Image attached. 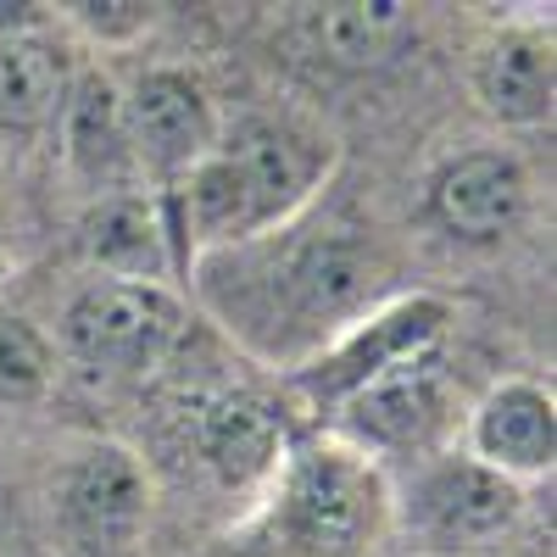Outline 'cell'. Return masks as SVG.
Here are the masks:
<instances>
[{"label":"cell","mask_w":557,"mask_h":557,"mask_svg":"<svg viewBox=\"0 0 557 557\" xmlns=\"http://www.w3.org/2000/svg\"><path fill=\"white\" fill-rule=\"evenodd\" d=\"M312 34L341 67H380L412 34V12L401 0H341V7H318Z\"/></svg>","instance_id":"14"},{"label":"cell","mask_w":557,"mask_h":557,"mask_svg":"<svg viewBox=\"0 0 557 557\" xmlns=\"http://www.w3.org/2000/svg\"><path fill=\"white\" fill-rule=\"evenodd\" d=\"M441 418V380L430 374L424 362H391L385 374L362 380L351 391V424L380 441V446H407L424 441V430Z\"/></svg>","instance_id":"11"},{"label":"cell","mask_w":557,"mask_h":557,"mask_svg":"<svg viewBox=\"0 0 557 557\" xmlns=\"http://www.w3.org/2000/svg\"><path fill=\"white\" fill-rule=\"evenodd\" d=\"M123 123H128L134 162H146L162 178H184L218 146L212 107L201 96V84H190L184 73H146L128 89Z\"/></svg>","instance_id":"3"},{"label":"cell","mask_w":557,"mask_h":557,"mask_svg":"<svg viewBox=\"0 0 557 557\" xmlns=\"http://www.w3.org/2000/svg\"><path fill=\"white\" fill-rule=\"evenodd\" d=\"M474 451L496 474H541L557 451V407L535 385H502L474 418Z\"/></svg>","instance_id":"8"},{"label":"cell","mask_w":557,"mask_h":557,"mask_svg":"<svg viewBox=\"0 0 557 557\" xmlns=\"http://www.w3.org/2000/svg\"><path fill=\"white\" fill-rule=\"evenodd\" d=\"M201 451H207V462L223 480H257L273 462V451H278V430H273V418L257 401L223 396L201 418Z\"/></svg>","instance_id":"15"},{"label":"cell","mask_w":557,"mask_h":557,"mask_svg":"<svg viewBox=\"0 0 557 557\" xmlns=\"http://www.w3.org/2000/svg\"><path fill=\"white\" fill-rule=\"evenodd\" d=\"M218 151L235 162V173L246 178V190H251V201H257L262 228H268L273 218L296 212V207L307 201V190L318 184V151L307 146L301 134L278 128V123H262V117L240 123Z\"/></svg>","instance_id":"6"},{"label":"cell","mask_w":557,"mask_h":557,"mask_svg":"<svg viewBox=\"0 0 557 557\" xmlns=\"http://www.w3.org/2000/svg\"><path fill=\"white\" fill-rule=\"evenodd\" d=\"M184 330V312L162 285H128V278H96L73 296L62 335L96 368H151Z\"/></svg>","instance_id":"2"},{"label":"cell","mask_w":557,"mask_h":557,"mask_svg":"<svg viewBox=\"0 0 557 557\" xmlns=\"http://www.w3.org/2000/svg\"><path fill=\"white\" fill-rule=\"evenodd\" d=\"M446 312L435 307V301H412V307H401L396 318H380V323H368V335L323 374V391H357L362 380H374V374H385L391 362H407L412 357V346L424 341V335H435V323H441Z\"/></svg>","instance_id":"16"},{"label":"cell","mask_w":557,"mask_h":557,"mask_svg":"<svg viewBox=\"0 0 557 557\" xmlns=\"http://www.w3.org/2000/svg\"><path fill=\"white\" fill-rule=\"evenodd\" d=\"M45 385H51V346L23 318H0V396L34 401Z\"/></svg>","instance_id":"17"},{"label":"cell","mask_w":557,"mask_h":557,"mask_svg":"<svg viewBox=\"0 0 557 557\" xmlns=\"http://www.w3.org/2000/svg\"><path fill=\"white\" fill-rule=\"evenodd\" d=\"M519 507H524L519 485L507 474H496V469H485L480 457L441 462V469L418 485V519L430 524V535H441L451 546L507 530L519 519Z\"/></svg>","instance_id":"4"},{"label":"cell","mask_w":557,"mask_h":557,"mask_svg":"<svg viewBox=\"0 0 557 557\" xmlns=\"http://www.w3.org/2000/svg\"><path fill=\"white\" fill-rule=\"evenodd\" d=\"M385 519V485L374 462L357 451L318 446L296 457L285 480V507H278V530H285L290 552L301 557H357L380 535Z\"/></svg>","instance_id":"1"},{"label":"cell","mask_w":557,"mask_h":557,"mask_svg":"<svg viewBox=\"0 0 557 557\" xmlns=\"http://www.w3.org/2000/svg\"><path fill=\"white\" fill-rule=\"evenodd\" d=\"M552 39L535 28H513L480 51L474 96L502 123H541L552 117Z\"/></svg>","instance_id":"9"},{"label":"cell","mask_w":557,"mask_h":557,"mask_svg":"<svg viewBox=\"0 0 557 557\" xmlns=\"http://www.w3.org/2000/svg\"><path fill=\"white\" fill-rule=\"evenodd\" d=\"M67 101V62L39 34H0V123L45 128L62 117Z\"/></svg>","instance_id":"13"},{"label":"cell","mask_w":557,"mask_h":557,"mask_svg":"<svg viewBox=\"0 0 557 557\" xmlns=\"http://www.w3.org/2000/svg\"><path fill=\"white\" fill-rule=\"evenodd\" d=\"M84 257L112 278H128V285H157L168 273L162 218L134 196H107L84 218Z\"/></svg>","instance_id":"12"},{"label":"cell","mask_w":557,"mask_h":557,"mask_svg":"<svg viewBox=\"0 0 557 557\" xmlns=\"http://www.w3.org/2000/svg\"><path fill=\"white\" fill-rule=\"evenodd\" d=\"M0 235H7V201H0Z\"/></svg>","instance_id":"19"},{"label":"cell","mask_w":557,"mask_h":557,"mask_svg":"<svg viewBox=\"0 0 557 557\" xmlns=\"http://www.w3.org/2000/svg\"><path fill=\"white\" fill-rule=\"evenodd\" d=\"M62 134H67V162L96 178V184H112L128 173L134 162V146H128V123H123V101L112 78L101 73H84L67 84V101H62Z\"/></svg>","instance_id":"10"},{"label":"cell","mask_w":557,"mask_h":557,"mask_svg":"<svg viewBox=\"0 0 557 557\" xmlns=\"http://www.w3.org/2000/svg\"><path fill=\"white\" fill-rule=\"evenodd\" d=\"M524 212V173L513 157L474 151L435 178V218L462 240H502Z\"/></svg>","instance_id":"5"},{"label":"cell","mask_w":557,"mask_h":557,"mask_svg":"<svg viewBox=\"0 0 557 557\" xmlns=\"http://www.w3.org/2000/svg\"><path fill=\"white\" fill-rule=\"evenodd\" d=\"M73 17L96 39H134L157 23V7H139V0H89V7H73Z\"/></svg>","instance_id":"18"},{"label":"cell","mask_w":557,"mask_h":557,"mask_svg":"<svg viewBox=\"0 0 557 557\" xmlns=\"http://www.w3.org/2000/svg\"><path fill=\"white\" fill-rule=\"evenodd\" d=\"M146 469L123 451V446H96L67 480V513L78 524L84 541L96 546H117L146 524Z\"/></svg>","instance_id":"7"}]
</instances>
